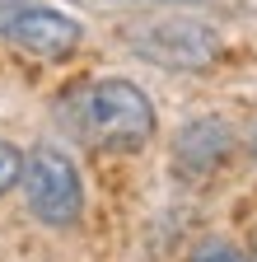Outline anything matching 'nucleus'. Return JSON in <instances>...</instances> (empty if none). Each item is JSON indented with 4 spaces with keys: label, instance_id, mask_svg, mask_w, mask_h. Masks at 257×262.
<instances>
[{
    "label": "nucleus",
    "instance_id": "f03ea898",
    "mask_svg": "<svg viewBox=\"0 0 257 262\" xmlns=\"http://www.w3.org/2000/svg\"><path fill=\"white\" fill-rule=\"evenodd\" d=\"M24 196H28L33 220H42L52 229L80 220V211H84V183H80V169L71 164V155L61 145H38L33 155L24 159Z\"/></svg>",
    "mask_w": 257,
    "mask_h": 262
},
{
    "label": "nucleus",
    "instance_id": "0eeeda50",
    "mask_svg": "<svg viewBox=\"0 0 257 262\" xmlns=\"http://www.w3.org/2000/svg\"><path fill=\"white\" fill-rule=\"evenodd\" d=\"M187 262H248L234 244H224V239H201L197 248L187 253Z\"/></svg>",
    "mask_w": 257,
    "mask_h": 262
},
{
    "label": "nucleus",
    "instance_id": "423d86ee",
    "mask_svg": "<svg viewBox=\"0 0 257 262\" xmlns=\"http://www.w3.org/2000/svg\"><path fill=\"white\" fill-rule=\"evenodd\" d=\"M24 159H28L24 150H14L10 141H0V196L24 183Z\"/></svg>",
    "mask_w": 257,
    "mask_h": 262
},
{
    "label": "nucleus",
    "instance_id": "6e6552de",
    "mask_svg": "<svg viewBox=\"0 0 257 262\" xmlns=\"http://www.w3.org/2000/svg\"><path fill=\"white\" fill-rule=\"evenodd\" d=\"M169 5H197V0H169Z\"/></svg>",
    "mask_w": 257,
    "mask_h": 262
},
{
    "label": "nucleus",
    "instance_id": "f257e3e1",
    "mask_svg": "<svg viewBox=\"0 0 257 262\" xmlns=\"http://www.w3.org/2000/svg\"><path fill=\"white\" fill-rule=\"evenodd\" d=\"M56 117L66 122L71 136H80L89 150H112V155H136L154 136V103L131 80L75 84L56 103Z\"/></svg>",
    "mask_w": 257,
    "mask_h": 262
},
{
    "label": "nucleus",
    "instance_id": "7ed1b4c3",
    "mask_svg": "<svg viewBox=\"0 0 257 262\" xmlns=\"http://www.w3.org/2000/svg\"><path fill=\"white\" fill-rule=\"evenodd\" d=\"M131 52L164 71H206L220 56V33L201 19H154L141 28H126Z\"/></svg>",
    "mask_w": 257,
    "mask_h": 262
},
{
    "label": "nucleus",
    "instance_id": "1a4fd4ad",
    "mask_svg": "<svg viewBox=\"0 0 257 262\" xmlns=\"http://www.w3.org/2000/svg\"><path fill=\"white\" fill-rule=\"evenodd\" d=\"M252 155H257V136H252Z\"/></svg>",
    "mask_w": 257,
    "mask_h": 262
},
{
    "label": "nucleus",
    "instance_id": "20e7f679",
    "mask_svg": "<svg viewBox=\"0 0 257 262\" xmlns=\"http://www.w3.org/2000/svg\"><path fill=\"white\" fill-rule=\"evenodd\" d=\"M0 38H5L14 52H28V56H42V61H56V56H71L84 38V28L61 14L52 5H24V0H0Z\"/></svg>",
    "mask_w": 257,
    "mask_h": 262
},
{
    "label": "nucleus",
    "instance_id": "39448f33",
    "mask_svg": "<svg viewBox=\"0 0 257 262\" xmlns=\"http://www.w3.org/2000/svg\"><path fill=\"white\" fill-rule=\"evenodd\" d=\"M229 150H234V136H229L224 122H215V117L187 122L178 131V141H173V169L182 178H206L229 159Z\"/></svg>",
    "mask_w": 257,
    "mask_h": 262
}]
</instances>
